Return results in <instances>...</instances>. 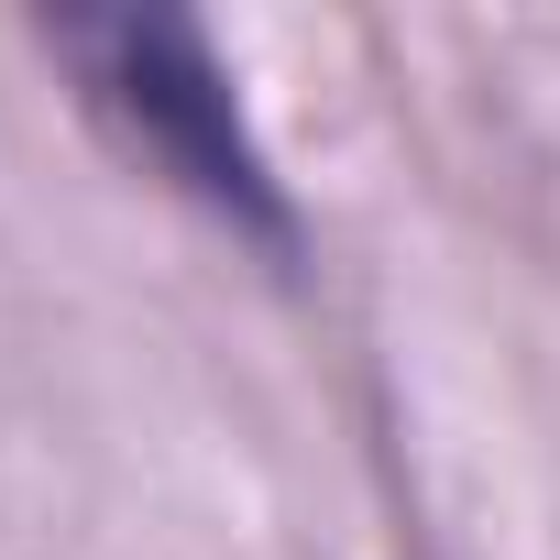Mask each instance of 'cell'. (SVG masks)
<instances>
[{"instance_id": "1", "label": "cell", "mask_w": 560, "mask_h": 560, "mask_svg": "<svg viewBox=\"0 0 560 560\" xmlns=\"http://www.w3.org/2000/svg\"><path fill=\"white\" fill-rule=\"evenodd\" d=\"M45 45L78 67V100H89V110H100V121L154 165V176H176V187L209 198L220 220L275 231L264 154L242 143L231 78L209 67L198 23H165V12H100V23H56Z\"/></svg>"}]
</instances>
